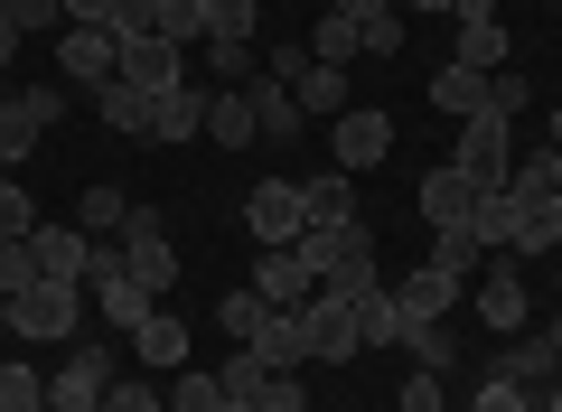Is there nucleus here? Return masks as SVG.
Segmentation results:
<instances>
[{
    "mask_svg": "<svg viewBox=\"0 0 562 412\" xmlns=\"http://www.w3.org/2000/svg\"><path fill=\"white\" fill-rule=\"evenodd\" d=\"M301 254H310V272H319V291H338V300H366V291L384 281V272H375V225H366V216L310 225Z\"/></svg>",
    "mask_w": 562,
    "mask_h": 412,
    "instance_id": "f257e3e1",
    "label": "nucleus"
},
{
    "mask_svg": "<svg viewBox=\"0 0 562 412\" xmlns=\"http://www.w3.org/2000/svg\"><path fill=\"white\" fill-rule=\"evenodd\" d=\"M76 319H85V281H29L10 300V329L29 347H76Z\"/></svg>",
    "mask_w": 562,
    "mask_h": 412,
    "instance_id": "f03ea898",
    "label": "nucleus"
},
{
    "mask_svg": "<svg viewBox=\"0 0 562 412\" xmlns=\"http://www.w3.org/2000/svg\"><path fill=\"white\" fill-rule=\"evenodd\" d=\"M328 169H347V178H366V169H384V159H394V122L375 113V103H347L338 122H328Z\"/></svg>",
    "mask_w": 562,
    "mask_h": 412,
    "instance_id": "7ed1b4c3",
    "label": "nucleus"
},
{
    "mask_svg": "<svg viewBox=\"0 0 562 412\" xmlns=\"http://www.w3.org/2000/svg\"><path fill=\"white\" fill-rule=\"evenodd\" d=\"M301 337H310V356H319V366H357V356H366L357 300H338V291H310V300H301Z\"/></svg>",
    "mask_w": 562,
    "mask_h": 412,
    "instance_id": "20e7f679",
    "label": "nucleus"
},
{
    "mask_svg": "<svg viewBox=\"0 0 562 412\" xmlns=\"http://www.w3.org/2000/svg\"><path fill=\"white\" fill-rule=\"evenodd\" d=\"M506 132H516L506 113H469L460 132H450V159H460L479 188H506V178H516V151H506Z\"/></svg>",
    "mask_w": 562,
    "mask_h": 412,
    "instance_id": "39448f33",
    "label": "nucleus"
},
{
    "mask_svg": "<svg viewBox=\"0 0 562 412\" xmlns=\"http://www.w3.org/2000/svg\"><path fill=\"white\" fill-rule=\"evenodd\" d=\"M122 375H113V356L103 347H66L57 356V375H47V412H103V393H113Z\"/></svg>",
    "mask_w": 562,
    "mask_h": 412,
    "instance_id": "423d86ee",
    "label": "nucleus"
},
{
    "mask_svg": "<svg viewBox=\"0 0 562 412\" xmlns=\"http://www.w3.org/2000/svg\"><path fill=\"white\" fill-rule=\"evenodd\" d=\"M122 76V38L113 29H57V85H76V94H94V85Z\"/></svg>",
    "mask_w": 562,
    "mask_h": 412,
    "instance_id": "0eeeda50",
    "label": "nucleus"
},
{
    "mask_svg": "<svg viewBox=\"0 0 562 412\" xmlns=\"http://www.w3.org/2000/svg\"><path fill=\"white\" fill-rule=\"evenodd\" d=\"M469 300H479V319H487L497 337H516L525 310H535V300H525V263H516V254H487L479 281H469Z\"/></svg>",
    "mask_w": 562,
    "mask_h": 412,
    "instance_id": "6e6552de",
    "label": "nucleus"
},
{
    "mask_svg": "<svg viewBox=\"0 0 562 412\" xmlns=\"http://www.w3.org/2000/svg\"><path fill=\"white\" fill-rule=\"evenodd\" d=\"M66 113V85H29V94L0 103V169H20L29 151H38V132Z\"/></svg>",
    "mask_w": 562,
    "mask_h": 412,
    "instance_id": "1a4fd4ad",
    "label": "nucleus"
},
{
    "mask_svg": "<svg viewBox=\"0 0 562 412\" xmlns=\"http://www.w3.org/2000/svg\"><path fill=\"white\" fill-rule=\"evenodd\" d=\"M244 225H254V244H301L310 235V197L291 188V178H262V188L244 197Z\"/></svg>",
    "mask_w": 562,
    "mask_h": 412,
    "instance_id": "9d476101",
    "label": "nucleus"
},
{
    "mask_svg": "<svg viewBox=\"0 0 562 412\" xmlns=\"http://www.w3.org/2000/svg\"><path fill=\"white\" fill-rule=\"evenodd\" d=\"M479 178L460 169V159H441V169H422V188H413V207H422V225H469V207H479Z\"/></svg>",
    "mask_w": 562,
    "mask_h": 412,
    "instance_id": "9b49d317",
    "label": "nucleus"
},
{
    "mask_svg": "<svg viewBox=\"0 0 562 412\" xmlns=\"http://www.w3.org/2000/svg\"><path fill=\"white\" fill-rule=\"evenodd\" d=\"M122 85H132V94H179V85H188V47H169V38H122Z\"/></svg>",
    "mask_w": 562,
    "mask_h": 412,
    "instance_id": "f8f14e48",
    "label": "nucleus"
},
{
    "mask_svg": "<svg viewBox=\"0 0 562 412\" xmlns=\"http://www.w3.org/2000/svg\"><path fill=\"white\" fill-rule=\"evenodd\" d=\"M254 291L272 300V310H301V300L319 291V272H310V254H301V244H262V263H254Z\"/></svg>",
    "mask_w": 562,
    "mask_h": 412,
    "instance_id": "ddd939ff",
    "label": "nucleus"
},
{
    "mask_svg": "<svg viewBox=\"0 0 562 412\" xmlns=\"http://www.w3.org/2000/svg\"><path fill=\"white\" fill-rule=\"evenodd\" d=\"M29 254H38V272H47V281H85V254H94V235H85V225H47V216H38Z\"/></svg>",
    "mask_w": 562,
    "mask_h": 412,
    "instance_id": "4468645a",
    "label": "nucleus"
},
{
    "mask_svg": "<svg viewBox=\"0 0 562 412\" xmlns=\"http://www.w3.org/2000/svg\"><path fill=\"white\" fill-rule=\"evenodd\" d=\"M460 291H469V281H460V272H441V263H422L413 281H394L403 319H450V310H460Z\"/></svg>",
    "mask_w": 562,
    "mask_h": 412,
    "instance_id": "2eb2a0df",
    "label": "nucleus"
},
{
    "mask_svg": "<svg viewBox=\"0 0 562 412\" xmlns=\"http://www.w3.org/2000/svg\"><path fill=\"white\" fill-rule=\"evenodd\" d=\"M206 141H216V151H254V141H262V122H254V94H244V85L206 94Z\"/></svg>",
    "mask_w": 562,
    "mask_h": 412,
    "instance_id": "dca6fc26",
    "label": "nucleus"
},
{
    "mask_svg": "<svg viewBox=\"0 0 562 412\" xmlns=\"http://www.w3.org/2000/svg\"><path fill=\"white\" fill-rule=\"evenodd\" d=\"M198 132H206V94H198V85H179V94H150L140 141H198Z\"/></svg>",
    "mask_w": 562,
    "mask_h": 412,
    "instance_id": "f3484780",
    "label": "nucleus"
},
{
    "mask_svg": "<svg viewBox=\"0 0 562 412\" xmlns=\"http://www.w3.org/2000/svg\"><path fill=\"white\" fill-rule=\"evenodd\" d=\"M431 113H450V122H469V113H487V76L479 66H431Z\"/></svg>",
    "mask_w": 562,
    "mask_h": 412,
    "instance_id": "a211bd4d",
    "label": "nucleus"
},
{
    "mask_svg": "<svg viewBox=\"0 0 562 412\" xmlns=\"http://www.w3.org/2000/svg\"><path fill=\"white\" fill-rule=\"evenodd\" d=\"M244 94H254V122H262V141H301V94H291V85H281V76H254V85H244Z\"/></svg>",
    "mask_w": 562,
    "mask_h": 412,
    "instance_id": "6ab92c4d",
    "label": "nucleus"
},
{
    "mask_svg": "<svg viewBox=\"0 0 562 412\" xmlns=\"http://www.w3.org/2000/svg\"><path fill=\"white\" fill-rule=\"evenodd\" d=\"M132 356H140V366H160V375H179V366H188V319L150 310V319L132 329Z\"/></svg>",
    "mask_w": 562,
    "mask_h": 412,
    "instance_id": "aec40b11",
    "label": "nucleus"
},
{
    "mask_svg": "<svg viewBox=\"0 0 562 412\" xmlns=\"http://www.w3.org/2000/svg\"><path fill=\"white\" fill-rule=\"evenodd\" d=\"M422 319H403V300H394V281H375V291L357 300V337L366 347H403V337H413Z\"/></svg>",
    "mask_w": 562,
    "mask_h": 412,
    "instance_id": "412c9836",
    "label": "nucleus"
},
{
    "mask_svg": "<svg viewBox=\"0 0 562 412\" xmlns=\"http://www.w3.org/2000/svg\"><path fill=\"white\" fill-rule=\"evenodd\" d=\"M497 375H506V385H525V393H543V385H553V347H543V329H516V337H506V356H497Z\"/></svg>",
    "mask_w": 562,
    "mask_h": 412,
    "instance_id": "4be33fe9",
    "label": "nucleus"
},
{
    "mask_svg": "<svg viewBox=\"0 0 562 412\" xmlns=\"http://www.w3.org/2000/svg\"><path fill=\"white\" fill-rule=\"evenodd\" d=\"M122 272H132L140 291H169V281H179V244L169 235H122Z\"/></svg>",
    "mask_w": 562,
    "mask_h": 412,
    "instance_id": "5701e85b",
    "label": "nucleus"
},
{
    "mask_svg": "<svg viewBox=\"0 0 562 412\" xmlns=\"http://www.w3.org/2000/svg\"><path fill=\"white\" fill-rule=\"evenodd\" d=\"M460 66H479V76H497L506 66V10H487V20H460V47H450Z\"/></svg>",
    "mask_w": 562,
    "mask_h": 412,
    "instance_id": "b1692460",
    "label": "nucleus"
},
{
    "mask_svg": "<svg viewBox=\"0 0 562 412\" xmlns=\"http://www.w3.org/2000/svg\"><path fill=\"white\" fill-rule=\"evenodd\" d=\"M254 356H262L272 375H291V366H301V356H310V337H301V310H272V319H262Z\"/></svg>",
    "mask_w": 562,
    "mask_h": 412,
    "instance_id": "393cba45",
    "label": "nucleus"
},
{
    "mask_svg": "<svg viewBox=\"0 0 562 412\" xmlns=\"http://www.w3.org/2000/svg\"><path fill=\"white\" fill-rule=\"evenodd\" d=\"M94 300H103V319H113V329H122V337H132V329H140V319L160 310V291H140V281H132V272H113V281H94Z\"/></svg>",
    "mask_w": 562,
    "mask_h": 412,
    "instance_id": "a878e982",
    "label": "nucleus"
},
{
    "mask_svg": "<svg viewBox=\"0 0 562 412\" xmlns=\"http://www.w3.org/2000/svg\"><path fill=\"white\" fill-rule=\"evenodd\" d=\"M291 94H301L310 122H338V113H347V66H319V57H310V76L291 85Z\"/></svg>",
    "mask_w": 562,
    "mask_h": 412,
    "instance_id": "bb28decb",
    "label": "nucleus"
},
{
    "mask_svg": "<svg viewBox=\"0 0 562 412\" xmlns=\"http://www.w3.org/2000/svg\"><path fill=\"white\" fill-rule=\"evenodd\" d=\"M506 254H516V263H553V254H562L553 207H525V197H516V235H506Z\"/></svg>",
    "mask_w": 562,
    "mask_h": 412,
    "instance_id": "cd10ccee",
    "label": "nucleus"
},
{
    "mask_svg": "<svg viewBox=\"0 0 562 412\" xmlns=\"http://www.w3.org/2000/svg\"><path fill=\"white\" fill-rule=\"evenodd\" d=\"M301 197H310V225H338V216H357V178H347V169L301 178Z\"/></svg>",
    "mask_w": 562,
    "mask_h": 412,
    "instance_id": "c85d7f7f",
    "label": "nucleus"
},
{
    "mask_svg": "<svg viewBox=\"0 0 562 412\" xmlns=\"http://www.w3.org/2000/svg\"><path fill=\"white\" fill-rule=\"evenodd\" d=\"M469 235H479L487 254H506V235H516V188H487L479 207H469Z\"/></svg>",
    "mask_w": 562,
    "mask_h": 412,
    "instance_id": "c756f323",
    "label": "nucleus"
},
{
    "mask_svg": "<svg viewBox=\"0 0 562 412\" xmlns=\"http://www.w3.org/2000/svg\"><path fill=\"white\" fill-rule=\"evenodd\" d=\"M431 263H441V272H460V281H479V263H487V244L469 235V225H431Z\"/></svg>",
    "mask_w": 562,
    "mask_h": 412,
    "instance_id": "7c9ffc66",
    "label": "nucleus"
},
{
    "mask_svg": "<svg viewBox=\"0 0 562 412\" xmlns=\"http://www.w3.org/2000/svg\"><path fill=\"white\" fill-rule=\"evenodd\" d=\"M216 319H225V337H235V347H254V337H262V319H272V300H262L254 281H244V291H225V300H216Z\"/></svg>",
    "mask_w": 562,
    "mask_h": 412,
    "instance_id": "2f4dec72",
    "label": "nucleus"
},
{
    "mask_svg": "<svg viewBox=\"0 0 562 412\" xmlns=\"http://www.w3.org/2000/svg\"><path fill=\"white\" fill-rule=\"evenodd\" d=\"M206 76H216V85H254L262 76V47L254 38H206Z\"/></svg>",
    "mask_w": 562,
    "mask_h": 412,
    "instance_id": "473e14b6",
    "label": "nucleus"
},
{
    "mask_svg": "<svg viewBox=\"0 0 562 412\" xmlns=\"http://www.w3.org/2000/svg\"><path fill=\"white\" fill-rule=\"evenodd\" d=\"M94 113H103V122H113V132H122V141H140V122H150V94H132V85H122V76H113V85H94Z\"/></svg>",
    "mask_w": 562,
    "mask_h": 412,
    "instance_id": "72a5a7b5",
    "label": "nucleus"
},
{
    "mask_svg": "<svg viewBox=\"0 0 562 412\" xmlns=\"http://www.w3.org/2000/svg\"><path fill=\"white\" fill-rule=\"evenodd\" d=\"M122 216H132V197H122V188H85L66 225H85V235H122Z\"/></svg>",
    "mask_w": 562,
    "mask_h": 412,
    "instance_id": "f704fd0d",
    "label": "nucleus"
},
{
    "mask_svg": "<svg viewBox=\"0 0 562 412\" xmlns=\"http://www.w3.org/2000/svg\"><path fill=\"white\" fill-rule=\"evenodd\" d=\"M0 412H47V375L20 366V356H0Z\"/></svg>",
    "mask_w": 562,
    "mask_h": 412,
    "instance_id": "c9c22d12",
    "label": "nucleus"
},
{
    "mask_svg": "<svg viewBox=\"0 0 562 412\" xmlns=\"http://www.w3.org/2000/svg\"><path fill=\"white\" fill-rule=\"evenodd\" d=\"M216 385H225V403H262V385H272V366H262L254 347H235V356L216 366Z\"/></svg>",
    "mask_w": 562,
    "mask_h": 412,
    "instance_id": "e433bc0d",
    "label": "nucleus"
},
{
    "mask_svg": "<svg viewBox=\"0 0 562 412\" xmlns=\"http://www.w3.org/2000/svg\"><path fill=\"white\" fill-rule=\"evenodd\" d=\"M20 235H38V197L0 169V244H20Z\"/></svg>",
    "mask_w": 562,
    "mask_h": 412,
    "instance_id": "4c0bfd02",
    "label": "nucleus"
},
{
    "mask_svg": "<svg viewBox=\"0 0 562 412\" xmlns=\"http://www.w3.org/2000/svg\"><path fill=\"white\" fill-rule=\"evenodd\" d=\"M403 29H413L403 10H366L357 20V57H403Z\"/></svg>",
    "mask_w": 562,
    "mask_h": 412,
    "instance_id": "58836bf2",
    "label": "nucleus"
},
{
    "mask_svg": "<svg viewBox=\"0 0 562 412\" xmlns=\"http://www.w3.org/2000/svg\"><path fill=\"white\" fill-rule=\"evenodd\" d=\"M150 38H169V47H198L206 38V0H160V29Z\"/></svg>",
    "mask_w": 562,
    "mask_h": 412,
    "instance_id": "ea45409f",
    "label": "nucleus"
},
{
    "mask_svg": "<svg viewBox=\"0 0 562 412\" xmlns=\"http://www.w3.org/2000/svg\"><path fill=\"white\" fill-rule=\"evenodd\" d=\"M169 412H225V385L198 366H179V385H169Z\"/></svg>",
    "mask_w": 562,
    "mask_h": 412,
    "instance_id": "a19ab883",
    "label": "nucleus"
},
{
    "mask_svg": "<svg viewBox=\"0 0 562 412\" xmlns=\"http://www.w3.org/2000/svg\"><path fill=\"white\" fill-rule=\"evenodd\" d=\"M310 57H319V66H347V57H357V20H347V10H328L319 38H310Z\"/></svg>",
    "mask_w": 562,
    "mask_h": 412,
    "instance_id": "79ce46f5",
    "label": "nucleus"
},
{
    "mask_svg": "<svg viewBox=\"0 0 562 412\" xmlns=\"http://www.w3.org/2000/svg\"><path fill=\"white\" fill-rule=\"evenodd\" d=\"M29 281H47V272H38V254H29V235H20V244H0V300H20Z\"/></svg>",
    "mask_w": 562,
    "mask_h": 412,
    "instance_id": "37998d69",
    "label": "nucleus"
},
{
    "mask_svg": "<svg viewBox=\"0 0 562 412\" xmlns=\"http://www.w3.org/2000/svg\"><path fill=\"white\" fill-rule=\"evenodd\" d=\"M525 103H535V85H525L516 66H497V76H487V113H506V122H516Z\"/></svg>",
    "mask_w": 562,
    "mask_h": 412,
    "instance_id": "c03bdc74",
    "label": "nucleus"
},
{
    "mask_svg": "<svg viewBox=\"0 0 562 412\" xmlns=\"http://www.w3.org/2000/svg\"><path fill=\"white\" fill-rule=\"evenodd\" d=\"M469 412H535V393H525V385H506V375H487V385L469 393Z\"/></svg>",
    "mask_w": 562,
    "mask_h": 412,
    "instance_id": "a18cd8bd",
    "label": "nucleus"
},
{
    "mask_svg": "<svg viewBox=\"0 0 562 412\" xmlns=\"http://www.w3.org/2000/svg\"><path fill=\"white\" fill-rule=\"evenodd\" d=\"M403 356H413V366H431V375H441V366H450V337H441V319H422V329L403 337Z\"/></svg>",
    "mask_w": 562,
    "mask_h": 412,
    "instance_id": "49530a36",
    "label": "nucleus"
},
{
    "mask_svg": "<svg viewBox=\"0 0 562 412\" xmlns=\"http://www.w3.org/2000/svg\"><path fill=\"white\" fill-rule=\"evenodd\" d=\"M66 20V0H10V29L20 38H38V29H57Z\"/></svg>",
    "mask_w": 562,
    "mask_h": 412,
    "instance_id": "de8ad7c7",
    "label": "nucleus"
},
{
    "mask_svg": "<svg viewBox=\"0 0 562 412\" xmlns=\"http://www.w3.org/2000/svg\"><path fill=\"white\" fill-rule=\"evenodd\" d=\"M403 412H441V375H431V366L403 375Z\"/></svg>",
    "mask_w": 562,
    "mask_h": 412,
    "instance_id": "09e8293b",
    "label": "nucleus"
},
{
    "mask_svg": "<svg viewBox=\"0 0 562 412\" xmlns=\"http://www.w3.org/2000/svg\"><path fill=\"white\" fill-rule=\"evenodd\" d=\"M103 412H169V393H150V385H113V393H103Z\"/></svg>",
    "mask_w": 562,
    "mask_h": 412,
    "instance_id": "8fccbe9b",
    "label": "nucleus"
},
{
    "mask_svg": "<svg viewBox=\"0 0 562 412\" xmlns=\"http://www.w3.org/2000/svg\"><path fill=\"white\" fill-rule=\"evenodd\" d=\"M262 412H310V393H301V375H272V385H262Z\"/></svg>",
    "mask_w": 562,
    "mask_h": 412,
    "instance_id": "3c124183",
    "label": "nucleus"
},
{
    "mask_svg": "<svg viewBox=\"0 0 562 412\" xmlns=\"http://www.w3.org/2000/svg\"><path fill=\"white\" fill-rule=\"evenodd\" d=\"M122 0H66V29H113Z\"/></svg>",
    "mask_w": 562,
    "mask_h": 412,
    "instance_id": "603ef678",
    "label": "nucleus"
},
{
    "mask_svg": "<svg viewBox=\"0 0 562 412\" xmlns=\"http://www.w3.org/2000/svg\"><path fill=\"white\" fill-rule=\"evenodd\" d=\"M20 57V29H10V0H0V66Z\"/></svg>",
    "mask_w": 562,
    "mask_h": 412,
    "instance_id": "864d4df0",
    "label": "nucleus"
},
{
    "mask_svg": "<svg viewBox=\"0 0 562 412\" xmlns=\"http://www.w3.org/2000/svg\"><path fill=\"white\" fill-rule=\"evenodd\" d=\"M338 10H347V20H366V10H403V0H338Z\"/></svg>",
    "mask_w": 562,
    "mask_h": 412,
    "instance_id": "5fc2aeb1",
    "label": "nucleus"
},
{
    "mask_svg": "<svg viewBox=\"0 0 562 412\" xmlns=\"http://www.w3.org/2000/svg\"><path fill=\"white\" fill-rule=\"evenodd\" d=\"M543 141H553V151H562V103H553V122H543Z\"/></svg>",
    "mask_w": 562,
    "mask_h": 412,
    "instance_id": "6e6d98bb",
    "label": "nucleus"
},
{
    "mask_svg": "<svg viewBox=\"0 0 562 412\" xmlns=\"http://www.w3.org/2000/svg\"><path fill=\"white\" fill-rule=\"evenodd\" d=\"M543 347H553V366H562V319H553V329H543Z\"/></svg>",
    "mask_w": 562,
    "mask_h": 412,
    "instance_id": "4d7b16f0",
    "label": "nucleus"
},
{
    "mask_svg": "<svg viewBox=\"0 0 562 412\" xmlns=\"http://www.w3.org/2000/svg\"><path fill=\"white\" fill-rule=\"evenodd\" d=\"M543 412H562V375H553V385H543Z\"/></svg>",
    "mask_w": 562,
    "mask_h": 412,
    "instance_id": "13d9d810",
    "label": "nucleus"
},
{
    "mask_svg": "<svg viewBox=\"0 0 562 412\" xmlns=\"http://www.w3.org/2000/svg\"><path fill=\"white\" fill-rule=\"evenodd\" d=\"M553 235H562V197H553Z\"/></svg>",
    "mask_w": 562,
    "mask_h": 412,
    "instance_id": "bf43d9fd",
    "label": "nucleus"
},
{
    "mask_svg": "<svg viewBox=\"0 0 562 412\" xmlns=\"http://www.w3.org/2000/svg\"><path fill=\"white\" fill-rule=\"evenodd\" d=\"M225 412H262V403H225Z\"/></svg>",
    "mask_w": 562,
    "mask_h": 412,
    "instance_id": "052dcab7",
    "label": "nucleus"
},
{
    "mask_svg": "<svg viewBox=\"0 0 562 412\" xmlns=\"http://www.w3.org/2000/svg\"><path fill=\"white\" fill-rule=\"evenodd\" d=\"M553 281H562V254H553Z\"/></svg>",
    "mask_w": 562,
    "mask_h": 412,
    "instance_id": "680f3d73",
    "label": "nucleus"
}]
</instances>
